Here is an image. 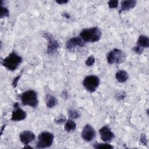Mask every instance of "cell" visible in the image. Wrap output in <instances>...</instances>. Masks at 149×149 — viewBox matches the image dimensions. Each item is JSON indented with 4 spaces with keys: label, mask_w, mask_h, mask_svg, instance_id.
<instances>
[{
    "label": "cell",
    "mask_w": 149,
    "mask_h": 149,
    "mask_svg": "<svg viewBox=\"0 0 149 149\" xmlns=\"http://www.w3.org/2000/svg\"><path fill=\"white\" fill-rule=\"evenodd\" d=\"M107 58L109 64L122 63L126 59V55L122 51L114 48L108 54Z\"/></svg>",
    "instance_id": "obj_5"
},
{
    "label": "cell",
    "mask_w": 149,
    "mask_h": 149,
    "mask_svg": "<svg viewBox=\"0 0 149 149\" xmlns=\"http://www.w3.org/2000/svg\"><path fill=\"white\" fill-rule=\"evenodd\" d=\"M115 78L119 83H124L127 80L129 74L126 71L120 70L115 74Z\"/></svg>",
    "instance_id": "obj_15"
},
{
    "label": "cell",
    "mask_w": 149,
    "mask_h": 149,
    "mask_svg": "<svg viewBox=\"0 0 149 149\" xmlns=\"http://www.w3.org/2000/svg\"><path fill=\"white\" fill-rule=\"evenodd\" d=\"M56 2L58 3L59 5H62V4H65V3H68V0H64V1H62V0H61H61H56Z\"/></svg>",
    "instance_id": "obj_26"
},
{
    "label": "cell",
    "mask_w": 149,
    "mask_h": 149,
    "mask_svg": "<svg viewBox=\"0 0 149 149\" xmlns=\"http://www.w3.org/2000/svg\"><path fill=\"white\" fill-rule=\"evenodd\" d=\"M5 127V125H3V126H2V129H1V134H2V132H3V130Z\"/></svg>",
    "instance_id": "obj_29"
},
{
    "label": "cell",
    "mask_w": 149,
    "mask_h": 149,
    "mask_svg": "<svg viewBox=\"0 0 149 149\" xmlns=\"http://www.w3.org/2000/svg\"><path fill=\"white\" fill-rule=\"evenodd\" d=\"M20 76H21V74H20L19 76H16V77L13 79V81H12V86H13V87L14 88H15V87L17 86V82L19 81Z\"/></svg>",
    "instance_id": "obj_25"
},
{
    "label": "cell",
    "mask_w": 149,
    "mask_h": 149,
    "mask_svg": "<svg viewBox=\"0 0 149 149\" xmlns=\"http://www.w3.org/2000/svg\"><path fill=\"white\" fill-rule=\"evenodd\" d=\"M136 4V1L134 0H126L121 2V6L119 10V13L125 10H128L133 8Z\"/></svg>",
    "instance_id": "obj_14"
},
{
    "label": "cell",
    "mask_w": 149,
    "mask_h": 149,
    "mask_svg": "<svg viewBox=\"0 0 149 149\" xmlns=\"http://www.w3.org/2000/svg\"><path fill=\"white\" fill-rule=\"evenodd\" d=\"M63 16L64 17H65L66 18H67V19H69V18H70V15H69V14H68V13H65L63 14Z\"/></svg>",
    "instance_id": "obj_28"
},
{
    "label": "cell",
    "mask_w": 149,
    "mask_h": 149,
    "mask_svg": "<svg viewBox=\"0 0 149 149\" xmlns=\"http://www.w3.org/2000/svg\"><path fill=\"white\" fill-rule=\"evenodd\" d=\"M61 95H62V98H63V99H66V98H68V93H67V91H63Z\"/></svg>",
    "instance_id": "obj_27"
},
{
    "label": "cell",
    "mask_w": 149,
    "mask_h": 149,
    "mask_svg": "<svg viewBox=\"0 0 149 149\" xmlns=\"http://www.w3.org/2000/svg\"><path fill=\"white\" fill-rule=\"evenodd\" d=\"M95 136V132L94 129L90 125H86L81 132V137L83 139L86 141H90L94 138Z\"/></svg>",
    "instance_id": "obj_12"
},
{
    "label": "cell",
    "mask_w": 149,
    "mask_h": 149,
    "mask_svg": "<svg viewBox=\"0 0 149 149\" xmlns=\"http://www.w3.org/2000/svg\"><path fill=\"white\" fill-rule=\"evenodd\" d=\"M85 45V42L79 37H73L66 42V48L69 51H73L77 47H83Z\"/></svg>",
    "instance_id": "obj_10"
},
{
    "label": "cell",
    "mask_w": 149,
    "mask_h": 149,
    "mask_svg": "<svg viewBox=\"0 0 149 149\" xmlns=\"http://www.w3.org/2000/svg\"><path fill=\"white\" fill-rule=\"evenodd\" d=\"M19 138L20 141L24 145H28L35 139L36 136L34 133L30 130H24L20 133Z\"/></svg>",
    "instance_id": "obj_13"
},
{
    "label": "cell",
    "mask_w": 149,
    "mask_h": 149,
    "mask_svg": "<svg viewBox=\"0 0 149 149\" xmlns=\"http://www.w3.org/2000/svg\"><path fill=\"white\" fill-rule=\"evenodd\" d=\"M99 133L101 139L104 142L111 141L115 138L114 133L107 126L102 127L99 130Z\"/></svg>",
    "instance_id": "obj_11"
},
{
    "label": "cell",
    "mask_w": 149,
    "mask_h": 149,
    "mask_svg": "<svg viewBox=\"0 0 149 149\" xmlns=\"http://www.w3.org/2000/svg\"><path fill=\"white\" fill-rule=\"evenodd\" d=\"M149 47V38L147 36L141 35L139 36L137 45L133 48V50L134 52L141 54L143 52V51L144 48H148Z\"/></svg>",
    "instance_id": "obj_8"
},
{
    "label": "cell",
    "mask_w": 149,
    "mask_h": 149,
    "mask_svg": "<svg viewBox=\"0 0 149 149\" xmlns=\"http://www.w3.org/2000/svg\"><path fill=\"white\" fill-rule=\"evenodd\" d=\"M54 135L49 132H42L38 134L37 148H45L50 147L54 141Z\"/></svg>",
    "instance_id": "obj_4"
},
{
    "label": "cell",
    "mask_w": 149,
    "mask_h": 149,
    "mask_svg": "<svg viewBox=\"0 0 149 149\" xmlns=\"http://www.w3.org/2000/svg\"><path fill=\"white\" fill-rule=\"evenodd\" d=\"M140 143L144 145V146H147V136L145 134H141L140 136Z\"/></svg>",
    "instance_id": "obj_24"
},
{
    "label": "cell",
    "mask_w": 149,
    "mask_h": 149,
    "mask_svg": "<svg viewBox=\"0 0 149 149\" xmlns=\"http://www.w3.org/2000/svg\"><path fill=\"white\" fill-rule=\"evenodd\" d=\"M95 61V59L94 56L93 55H91L86 61V65L88 66H91L94 64Z\"/></svg>",
    "instance_id": "obj_22"
},
{
    "label": "cell",
    "mask_w": 149,
    "mask_h": 149,
    "mask_svg": "<svg viewBox=\"0 0 149 149\" xmlns=\"http://www.w3.org/2000/svg\"><path fill=\"white\" fill-rule=\"evenodd\" d=\"M108 5L109 8H116L118 5V1L117 0H110L108 2Z\"/></svg>",
    "instance_id": "obj_23"
},
{
    "label": "cell",
    "mask_w": 149,
    "mask_h": 149,
    "mask_svg": "<svg viewBox=\"0 0 149 149\" xmlns=\"http://www.w3.org/2000/svg\"><path fill=\"white\" fill-rule=\"evenodd\" d=\"M54 122L56 124H62L66 121V118L63 115H60L58 116H56L54 120Z\"/></svg>",
    "instance_id": "obj_21"
},
{
    "label": "cell",
    "mask_w": 149,
    "mask_h": 149,
    "mask_svg": "<svg viewBox=\"0 0 149 149\" xmlns=\"http://www.w3.org/2000/svg\"><path fill=\"white\" fill-rule=\"evenodd\" d=\"M1 13H0V18L2 19L5 17H8L9 15V12L7 8L3 6L2 5H1Z\"/></svg>",
    "instance_id": "obj_19"
},
{
    "label": "cell",
    "mask_w": 149,
    "mask_h": 149,
    "mask_svg": "<svg viewBox=\"0 0 149 149\" xmlns=\"http://www.w3.org/2000/svg\"><path fill=\"white\" fill-rule=\"evenodd\" d=\"M43 37L48 40L47 45V53L48 54H54L59 48V44L56 40H55L52 34L49 33H44L43 34Z\"/></svg>",
    "instance_id": "obj_7"
},
{
    "label": "cell",
    "mask_w": 149,
    "mask_h": 149,
    "mask_svg": "<svg viewBox=\"0 0 149 149\" xmlns=\"http://www.w3.org/2000/svg\"><path fill=\"white\" fill-rule=\"evenodd\" d=\"M94 148H105V149H111L113 148V147L111 144L107 143H97L94 145Z\"/></svg>",
    "instance_id": "obj_18"
},
{
    "label": "cell",
    "mask_w": 149,
    "mask_h": 149,
    "mask_svg": "<svg viewBox=\"0 0 149 149\" xmlns=\"http://www.w3.org/2000/svg\"><path fill=\"white\" fill-rule=\"evenodd\" d=\"M101 31L98 27H93L83 29L80 34L81 38L84 42H95L98 41L101 37Z\"/></svg>",
    "instance_id": "obj_1"
},
{
    "label": "cell",
    "mask_w": 149,
    "mask_h": 149,
    "mask_svg": "<svg viewBox=\"0 0 149 149\" xmlns=\"http://www.w3.org/2000/svg\"><path fill=\"white\" fill-rule=\"evenodd\" d=\"M20 100L23 105L33 108L36 107L38 102L37 93L32 90L23 93L20 95Z\"/></svg>",
    "instance_id": "obj_3"
},
{
    "label": "cell",
    "mask_w": 149,
    "mask_h": 149,
    "mask_svg": "<svg viewBox=\"0 0 149 149\" xmlns=\"http://www.w3.org/2000/svg\"><path fill=\"white\" fill-rule=\"evenodd\" d=\"M100 84V79L95 75H89L86 76L83 81V85L86 90L92 93L94 92Z\"/></svg>",
    "instance_id": "obj_6"
},
{
    "label": "cell",
    "mask_w": 149,
    "mask_h": 149,
    "mask_svg": "<svg viewBox=\"0 0 149 149\" xmlns=\"http://www.w3.org/2000/svg\"><path fill=\"white\" fill-rule=\"evenodd\" d=\"M57 104V100L56 98L50 94H47L45 96V104L46 106L49 108H53Z\"/></svg>",
    "instance_id": "obj_16"
},
{
    "label": "cell",
    "mask_w": 149,
    "mask_h": 149,
    "mask_svg": "<svg viewBox=\"0 0 149 149\" xmlns=\"http://www.w3.org/2000/svg\"><path fill=\"white\" fill-rule=\"evenodd\" d=\"M15 109L13 111L11 116V120L20 121L24 120L27 117L26 112L19 108V105L17 102H15L13 105Z\"/></svg>",
    "instance_id": "obj_9"
},
{
    "label": "cell",
    "mask_w": 149,
    "mask_h": 149,
    "mask_svg": "<svg viewBox=\"0 0 149 149\" xmlns=\"http://www.w3.org/2000/svg\"><path fill=\"white\" fill-rule=\"evenodd\" d=\"M76 128V124L72 119L68 120L65 125L64 129L67 132H72Z\"/></svg>",
    "instance_id": "obj_17"
},
{
    "label": "cell",
    "mask_w": 149,
    "mask_h": 149,
    "mask_svg": "<svg viewBox=\"0 0 149 149\" xmlns=\"http://www.w3.org/2000/svg\"><path fill=\"white\" fill-rule=\"evenodd\" d=\"M68 115L71 119H77L80 116L78 112L73 108H70L69 109Z\"/></svg>",
    "instance_id": "obj_20"
},
{
    "label": "cell",
    "mask_w": 149,
    "mask_h": 149,
    "mask_svg": "<svg viewBox=\"0 0 149 149\" xmlns=\"http://www.w3.org/2000/svg\"><path fill=\"white\" fill-rule=\"evenodd\" d=\"M22 62V58L15 52L13 51L2 59V64L9 70H16Z\"/></svg>",
    "instance_id": "obj_2"
}]
</instances>
